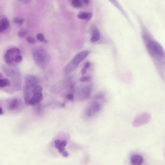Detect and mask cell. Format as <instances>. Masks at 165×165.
<instances>
[{
    "mask_svg": "<svg viewBox=\"0 0 165 165\" xmlns=\"http://www.w3.org/2000/svg\"><path fill=\"white\" fill-rule=\"evenodd\" d=\"M2 74L1 73H0V79L2 78Z\"/></svg>",
    "mask_w": 165,
    "mask_h": 165,
    "instance_id": "31",
    "label": "cell"
},
{
    "mask_svg": "<svg viewBox=\"0 0 165 165\" xmlns=\"http://www.w3.org/2000/svg\"><path fill=\"white\" fill-rule=\"evenodd\" d=\"M19 1L22 2L24 4L28 3L29 2V1Z\"/></svg>",
    "mask_w": 165,
    "mask_h": 165,
    "instance_id": "29",
    "label": "cell"
},
{
    "mask_svg": "<svg viewBox=\"0 0 165 165\" xmlns=\"http://www.w3.org/2000/svg\"><path fill=\"white\" fill-rule=\"evenodd\" d=\"M72 4L73 7L76 8H81L83 5L82 2L80 0H73Z\"/></svg>",
    "mask_w": 165,
    "mask_h": 165,
    "instance_id": "17",
    "label": "cell"
},
{
    "mask_svg": "<svg viewBox=\"0 0 165 165\" xmlns=\"http://www.w3.org/2000/svg\"><path fill=\"white\" fill-rule=\"evenodd\" d=\"M97 100L91 103L87 111V114L88 117H92L100 112L106 101L105 95L101 93L96 97Z\"/></svg>",
    "mask_w": 165,
    "mask_h": 165,
    "instance_id": "2",
    "label": "cell"
},
{
    "mask_svg": "<svg viewBox=\"0 0 165 165\" xmlns=\"http://www.w3.org/2000/svg\"><path fill=\"white\" fill-rule=\"evenodd\" d=\"M87 71V69H85L84 68V67H83V68L81 70V74L82 75L84 76L85 74H86Z\"/></svg>",
    "mask_w": 165,
    "mask_h": 165,
    "instance_id": "25",
    "label": "cell"
},
{
    "mask_svg": "<svg viewBox=\"0 0 165 165\" xmlns=\"http://www.w3.org/2000/svg\"><path fill=\"white\" fill-rule=\"evenodd\" d=\"M39 79L33 75H28L25 77V86L24 88L31 90L39 85Z\"/></svg>",
    "mask_w": 165,
    "mask_h": 165,
    "instance_id": "7",
    "label": "cell"
},
{
    "mask_svg": "<svg viewBox=\"0 0 165 165\" xmlns=\"http://www.w3.org/2000/svg\"><path fill=\"white\" fill-rule=\"evenodd\" d=\"M84 2L85 3L88 4L89 3L90 1L89 0H84Z\"/></svg>",
    "mask_w": 165,
    "mask_h": 165,
    "instance_id": "30",
    "label": "cell"
},
{
    "mask_svg": "<svg viewBox=\"0 0 165 165\" xmlns=\"http://www.w3.org/2000/svg\"><path fill=\"white\" fill-rule=\"evenodd\" d=\"M92 88L91 86H85L83 88L81 91V99H86L89 98L91 93Z\"/></svg>",
    "mask_w": 165,
    "mask_h": 165,
    "instance_id": "10",
    "label": "cell"
},
{
    "mask_svg": "<svg viewBox=\"0 0 165 165\" xmlns=\"http://www.w3.org/2000/svg\"><path fill=\"white\" fill-rule=\"evenodd\" d=\"M93 14L87 12H81L77 15L79 19L87 21H89L92 18Z\"/></svg>",
    "mask_w": 165,
    "mask_h": 165,
    "instance_id": "15",
    "label": "cell"
},
{
    "mask_svg": "<svg viewBox=\"0 0 165 165\" xmlns=\"http://www.w3.org/2000/svg\"><path fill=\"white\" fill-rule=\"evenodd\" d=\"M21 102L16 98L11 99L8 105V109L10 111H13L19 109L21 105Z\"/></svg>",
    "mask_w": 165,
    "mask_h": 165,
    "instance_id": "9",
    "label": "cell"
},
{
    "mask_svg": "<svg viewBox=\"0 0 165 165\" xmlns=\"http://www.w3.org/2000/svg\"><path fill=\"white\" fill-rule=\"evenodd\" d=\"M151 118V115L148 113L144 112L141 114L134 119L133 122V126L135 127L144 126L149 123Z\"/></svg>",
    "mask_w": 165,
    "mask_h": 165,
    "instance_id": "5",
    "label": "cell"
},
{
    "mask_svg": "<svg viewBox=\"0 0 165 165\" xmlns=\"http://www.w3.org/2000/svg\"><path fill=\"white\" fill-rule=\"evenodd\" d=\"M9 22L7 18L4 17L0 20V33H2L8 28Z\"/></svg>",
    "mask_w": 165,
    "mask_h": 165,
    "instance_id": "13",
    "label": "cell"
},
{
    "mask_svg": "<svg viewBox=\"0 0 165 165\" xmlns=\"http://www.w3.org/2000/svg\"><path fill=\"white\" fill-rule=\"evenodd\" d=\"M55 147L58 150L59 152L60 153H63L65 150V148L67 142L66 140H62L60 141L59 140H56L55 141Z\"/></svg>",
    "mask_w": 165,
    "mask_h": 165,
    "instance_id": "12",
    "label": "cell"
},
{
    "mask_svg": "<svg viewBox=\"0 0 165 165\" xmlns=\"http://www.w3.org/2000/svg\"><path fill=\"white\" fill-rule=\"evenodd\" d=\"M100 38V34L99 30L97 28H94L92 32L91 41L94 43L98 41Z\"/></svg>",
    "mask_w": 165,
    "mask_h": 165,
    "instance_id": "14",
    "label": "cell"
},
{
    "mask_svg": "<svg viewBox=\"0 0 165 165\" xmlns=\"http://www.w3.org/2000/svg\"><path fill=\"white\" fill-rule=\"evenodd\" d=\"M32 55L36 63L41 69L45 68L50 63V55L43 48L40 47L35 48Z\"/></svg>",
    "mask_w": 165,
    "mask_h": 165,
    "instance_id": "1",
    "label": "cell"
},
{
    "mask_svg": "<svg viewBox=\"0 0 165 165\" xmlns=\"http://www.w3.org/2000/svg\"><path fill=\"white\" fill-rule=\"evenodd\" d=\"M149 49L158 56L163 57L164 56V51L159 44L154 41H151L148 44Z\"/></svg>",
    "mask_w": 165,
    "mask_h": 165,
    "instance_id": "8",
    "label": "cell"
},
{
    "mask_svg": "<svg viewBox=\"0 0 165 165\" xmlns=\"http://www.w3.org/2000/svg\"><path fill=\"white\" fill-rule=\"evenodd\" d=\"M66 98L69 100H74V96L72 94H69L67 95Z\"/></svg>",
    "mask_w": 165,
    "mask_h": 165,
    "instance_id": "24",
    "label": "cell"
},
{
    "mask_svg": "<svg viewBox=\"0 0 165 165\" xmlns=\"http://www.w3.org/2000/svg\"><path fill=\"white\" fill-rule=\"evenodd\" d=\"M26 39L27 41L29 44H34L35 43V40L34 38L30 37V36H28V37L26 38Z\"/></svg>",
    "mask_w": 165,
    "mask_h": 165,
    "instance_id": "23",
    "label": "cell"
},
{
    "mask_svg": "<svg viewBox=\"0 0 165 165\" xmlns=\"http://www.w3.org/2000/svg\"><path fill=\"white\" fill-rule=\"evenodd\" d=\"M21 51L19 48L14 47L9 50L5 55V62L9 66H13L15 63L14 59L17 55L20 54Z\"/></svg>",
    "mask_w": 165,
    "mask_h": 165,
    "instance_id": "6",
    "label": "cell"
},
{
    "mask_svg": "<svg viewBox=\"0 0 165 165\" xmlns=\"http://www.w3.org/2000/svg\"><path fill=\"white\" fill-rule=\"evenodd\" d=\"M4 114L3 109L2 107H0V115H2Z\"/></svg>",
    "mask_w": 165,
    "mask_h": 165,
    "instance_id": "28",
    "label": "cell"
},
{
    "mask_svg": "<svg viewBox=\"0 0 165 165\" xmlns=\"http://www.w3.org/2000/svg\"><path fill=\"white\" fill-rule=\"evenodd\" d=\"M3 70L9 77L13 84L15 89L19 90L21 87V77L19 70L7 66L3 67Z\"/></svg>",
    "mask_w": 165,
    "mask_h": 165,
    "instance_id": "4",
    "label": "cell"
},
{
    "mask_svg": "<svg viewBox=\"0 0 165 165\" xmlns=\"http://www.w3.org/2000/svg\"><path fill=\"white\" fill-rule=\"evenodd\" d=\"M90 66V63L89 62H87L84 65V68L85 69H87Z\"/></svg>",
    "mask_w": 165,
    "mask_h": 165,
    "instance_id": "26",
    "label": "cell"
},
{
    "mask_svg": "<svg viewBox=\"0 0 165 165\" xmlns=\"http://www.w3.org/2000/svg\"><path fill=\"white\" fill-rule=\"evenodd\" d=\"M69 156V154L68 152H64L63 153V156L64 157H68Z\"/></svg>",
    "mask_w": 165,
    "mask_h": 165,
    "instance_id": "27",
    "label": "cell"
},
{
    "mask_svg": "<svg viewBox=\"0 0 165 165\" xmlns=\"http://www.w3.org/2000/svg\"><path fill=\"white\" fill-rule=\"evenodd\" d=\"M36 39L41 42H45L46 40L44 35L42 33H39L36 36Z\"/></svg>",
    "mask_w": 165,
    "mask_h": 165,
    "instance_id": "19",
    "label": "cell"
},
{
    "mask_svg": "<svg viewBox=\"0 0 165 165\" xmlns=\"http://www.w3.org/2000/svg\"><path fill=\"white\" fill-rule=\"evenodd\" d=\"M24 19L23 18L19 17H15L13 19V21L14 23L19 24L20 25H22L24 22Z\"/></svg>",
    "mask_w": 165,
    "mask_h": 165,
    "instance_id": "18",
    "label": "cell"
},
{
    "mask_svg": "<svg viewBox=\"0 0 165 165\" xmlns=\"http://www.w3.org/2000/svg\"><path fill=\"white\" fill-rule=\"evenodd\" d=\"M143 161V157L137 154L133 155L130 158V162L132 165H141Z\"/></svg>",
    "mask_w": 165,
    "mask_h": 165,
    "instance_id": "11",
    "label": "cell"
},
{
    "mask_svg": "<svg viewBox=\"0 0 165 165\" xmlns=\"http://www.w3.org/2000/svg\"><path fill=\"white\" fill-rule=\"evenodd\" d=\"M27 32L25 30H22L18 33V36L20 38H22L27 35Z\"/></svg>",
    "mask_w": 165,
    "mask_h": 165,
    "instance_id": "21",
    "label": "cell"
},
{
    "mask_svg": "<svg viewBox=\"0 0 165 165\" xmlns=\"http://www.w3.org/2000/svg\"><path fill=\"white\" fill-rule=\"evenodd\" d=\"M10 85V82L9 79L6 78L0 79V88L9 87Z\"/></svg>",
    "mask_w": 165,
    "mask_h": 165,
    "instance_id": "16",
    "label": "cell"
},
{
    "mask_svg": "<svg viewBox=\"0 0 165 165\" xmlns=\"http://www.w3.org/2000/svg\"><path fill=\"white\" fill-rule=\"evenodd\" d=\"M91 79V78L90 76H84L81 77L79 79V80L81 82H88L90 81Z\"/></svg>",
    "mask_w": 165,
    "mask_h": 165,
    "instance_id": "20",
    "label": "cell"
},
{
    "mask_svg": "<svg viewBox=\"0 0 165 165\" xmlns=\"http://www.w3.org/2000/svg\"><path fill=\"white\" fill-rule=\"evenodd\" d=\"M22 58V57L21 54L17 55L15 58L14 62L16 63H19L21 62Z\"/></svg>",
    "mask_w": 165,
    "mask_h": 165,
    "instance_id": "22",
    "label": "cell"
},
{
    "mask_svg": "<svg viewBox=\"0 0 165 165\" xmlns=\"http://www.w3.org/2000/svg\"><path fill=\"white\" fill-rule=\"evenodd\" d=\"M89 54V51H84L76 54L65 66L64 69V72L66 74H69L74 71L82 61L87 57Z\"/></svg>",
    "mask_w": 165,
    "mask_h": 165,
    "instance_id": "3",
    "label": "cell"
}]
</instances>
